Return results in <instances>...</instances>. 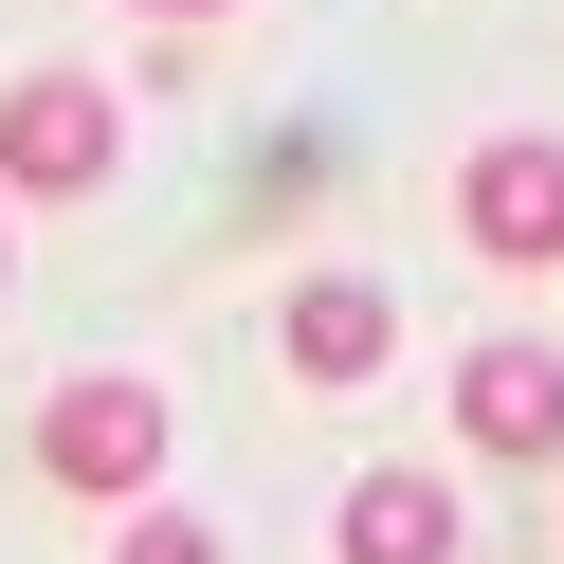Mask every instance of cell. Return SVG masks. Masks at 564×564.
<instances>
[{
    "label": "cell",
    "mask_w": 564,
    "mask_h": 564,
    "mask_svg": "<svg viewBox=\"0 0 564 564\" xmlns=\"http://www.w3.org/2000/svg\"><path fill=\"white\" fill-rule=\"evenodd\" d=\"M37 474L55 491H147L164 474V382H128V365L55 382V401H37Z\"/></svg>",
    "instance_id": "2"
},
{
    "label": "cell",
    "mask_w": 564,
    "mask_h": 564,
    "mask_svg": "<svg viewBox=\"0 0 564 564\" xmlns=\"http://www.w3.org/2000/svg\"><path fill=\"white\" fill-rule=\"evenodd\" d=\"M110 564H219V528H200V510H128V546Z\"/></svg>",
    "instance_id": "7"
},
{
    "label": "cell",
    "mask_w": 564,
    "mask_h": 564,
    "mask_svg": "<svg viewBox=\"0 0 564 564\" xmlns=\"http://www.w3.org/2000/svg\"><path fill=\"white\" fill-rule=\"evenodd\" d=\"M110 164H128V110L91 74H19L0 91V183L19 200H110Z\"/></svg>",
    "instance_id": "1"
},
{
    "label": "cell",
    "mask_w": 564,
    "mask_h": 564,
    "mask_svg": "<svg viewBox=\"0 0 564 564\" xmlns=\"http://www.w3.org/2000/svg\"><path fill=\"white\" fill-rule=\"evenodd\" d=\"M273 346H292V382H382L401 365V292H382V273H292Z\"/></svg>",
    "instance_id": "4"
},
{
    "label": "cell",
    "mask_w": 564,
    "mask_h": 564,
    "mask_svg": "<svg viewBox=\"0 0 564 564\" xmlns=\"http://www.w3.org/2000/svg\"><path fill=\"white\" fill-rule=\"evenodd\" d=\"M147 19H219V0H147Z\"/></svg>",
    "instance_id": "8"
},
{
    "label": "cell",
    "mask_w": 564,
    "mask_h": 564,
    "mask_svg": "<svg viewBox=\"0 0 564 564\" xmlns=\"http://www.w3.org/2000/svg\"><path fill=\"white\" fill-rule=\"evenodd\" d=\"M455 237H474V256H510V273L564 256V147H546V128H491V147L455 164Z\"/></svg>",
    "instance_id": "3"
},
{
    "label": "cell",
    "mask_w": 564,
    "mask_h": 564,
    "mask_svg": "<svg viewBox=\"0 0 564 564\" xmlns=\"http://www.w3.org/2000/svg\"><path fill=\"white\" fill-rule=\"evenodd\" d=\"M328 564H455V491L437 474H365L328 510Z\"/></svg>",
    "instance_id": "6"
},
{
    "label": "cell",
    "mask_w": 564,
    "mask_h": 564,
    "mask_svg": "<svg viewBox=\"0 0 564 564\" xmlns=\"http://www.w3.org/2000/svg\"><path fill=\"white\" fill-rule=\"evenodd\" d=\"M455 437L474 455H564V346H474L455 365Z\"/></svg>",
    "instance_id": "5"
}]
</instances>
